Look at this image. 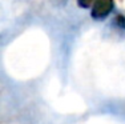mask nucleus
<instances>
[{
    "instance_id": "obj_1",
    "label": "nucleus",
    "mask_w": 125,
    "mask_h": 124,
    "mask_svg": "<svg viewBox=\"0 0 125 124\" xmlns=\"http://www.w3.org/2000/svg\"><path fill=\"white\" fill-rule=\"evenodd\" d=\"M115 10V0H94L91 7V16L94 20H105Z\"/></svg>"
},
{
    "instance_id": "obj_2",
    "label": "nucleus",
    "mask_w": 125,
    "mask_h": 124,
    "mask_svg": "<svg viewBox=\"0 0 125 124\" xmlns=\"http://www.w3.org/2000/svg\"><path fill=\"white\" fill-rule=\"evenodd\" d=\"M115 23H116V25H117V27H120V28L125 29V16H124V15H121V13L116 15V17H115Z\"/></svg>"
},
{
    "instance_id": "obj_3",
    "label": "nucleus",
    "mask_w": 125,
    "mask_h": 124,
    "mask_svg": "<svg viewBox=\"0 0 125 124\" xmlns=\"http://www.w3.org/2000/svg\"><path fill=\"white\" fill-rule=\"evenodd\" d=\"M93 1H94V0H77V5H79L80 8L87 10V8H91L92 7Z\"/></svg>"
}]
</instances>
